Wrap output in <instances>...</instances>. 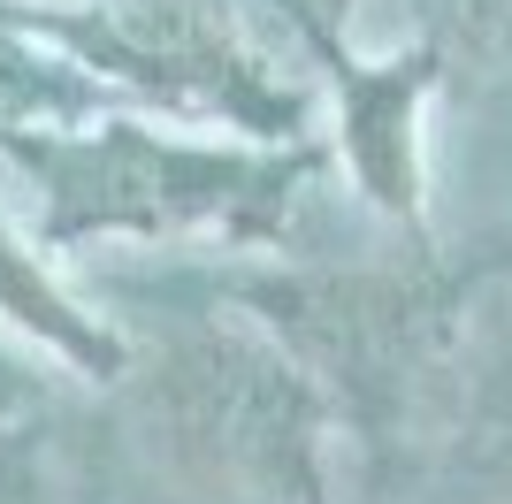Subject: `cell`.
Returning a JSON list of instances; mask_svg holds the SVG:
<instances>
[{"label":"cell","mask_w":512,"mask_h":504,"mask_svg":"<svg viewBox=\"0 0 512 504\" xmlns=\"http://www.w3.org/2000/svg\"><path fill=\"white\" fill-rule=\"evenodd\" d=\"M54 176V237L77 230H176L199 214H222L245 184H276V168H253L245 153H199L161 130L107 123L85 146H39Z\"/></svg>","instance_id":"cell-1"},{"label":"cell","mask_w":512,"mask_h":504,"mask_svg":"<svg viewBox=\"0 0 512 504\" xmlns=\"http://www.w3.org/2000/svg\"><path fill=\"white\" fill-rule=\"evenodd\" d=\"M169 413L184 428V443L214 451L237 474H260V482L306 489V466H314V390L299 382V367L253 336H199L176 352L169 375Z\"/></svg>","instance_id":"cell-2"}]
</instances>
